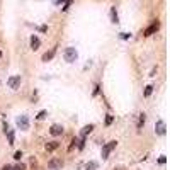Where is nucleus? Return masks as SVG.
Segmentation results:
<instances>
[{
	"label": "nucleus",
	"mask_w": 170,
	"mask_h": 170,
	"mask_svg": "<svg viewBox=\"0 0 170 170\" xmlns=\"http://www.w3.org/2000/svg\"><path fill=\"white\" fill-rule=\"evenodd\" d=\"M41 46V41H39V38H38V36H36V34H34V36H31V50H38V48H39Z\"/></svg>",
	"instance_id": "9"
},
{
	"label": "nucleus",
	"mask_w": 170,
	"mask_h": 170,
	"mask_svg": "<svg viewBox=\"0 0 170 170\" xmlns=\"http://www.w3.org/2000/svg\"><path fill=\"white\" fill-rule=\"evenodd\" d=\"M63 126H61V124H53V126H51L50 128V133L51 134H53V136H61V134H63Z\"/></svg>",
	"instance_id": "7"
},
{
	"label": "nucleus",
	"mask_w": 170,
	"mask_h": 170,
	"mask_svg": "<svg viewBox=\"0 0 170 170\" xmlns=\"http://www.w3.org/2000/svg\"><path fill=\"white\" fill-rule=\"evenodd\" d=\"M63 58H65L66 63H73V61H77V58H78V51L75 50L73 46H70V48H66V50H65Z\"/></svg>",
	"instance_id": "1"
},
{
	"label": "nucleus",
	"mask_w": 170,
	"mask_h": 170,
	"mask_svg": "<svg viewBox=\"0 0 170 170\" xmlns=\"http://www.w3.org/2000/svg\"><path fill=\"white\" fill-rule=\"evenodd\" d=\"M55 53H56V48H51L50 51H46V53L43 55V61H50V60H53Z\"/></svg>",
	"instance_id": "12"
},
{
	"label": "nucleus",
	"mask_w": 170,
	"mask_h": 170,
	"mask_svg": "<svg viewBox=\"0 0 170 170\" xmlns=\"http://www.w3.org/2000/svg\"><path fill=\"white\" fill-rule=\"evenodd\" d=\"M14 170H26V165H24V163H17V165L14 167Z\"/></svg>",
	"instance_id": "21"
},
{
	"label": "nucleus",
	"mask_w": 170,
	"mask_h": 170,
	"mask_svg": "<svg viewBox=\"0 0 170 170\" xmlns=\"http://www.w3.org/2000/svg\"><path fill=\"white\" fill-rule=\"evenodd\" d=\"M0 58H2V51H0Z\"/></svg>",
	"instance_id": "27"
},
{
	"label": "nucleus",
	"mask_w": 170,
	"mask_h": 170,
	"mask_svg": "<svg viewBox=\"0 0 170 170\" xmlns=\"http://www.w3.org/2000/svg\"><path fill=\"white\" fill-rule=\"evenodd\" d=\"M46 116H48V111H41L39 114H38V119H44V118H46Z\"/></svg>",
	"instance_id": "20"
},
{
	"label": "nucleus",
	"mask_w": 170,
	"mask_h": 170,
	"mask_svg": "<svg viewBox=\"0 0 170 170\" xmlns=\"http://www.w3.org/2000/svg\"><path fill=\"white\" fill-rule=\"evenodd\" d=\"M20 82H22L20 75H14V77H10L9 80H7V85H9L12 90H19L20 89Z\"/></svg>",
	"instance_id": "3"
},
{
	"label": "nucleus",
	"mask_w": 170,
	"mask_h": 170,
	"mask_svg": "<svg viewBox=\"0 0 170 170\" xmlns=\"http://www.w3.org/2000/svg\"><path fill=\"white\" fill-rule=\"evenodd\" d=\"M121 38H122V39H129L131 34H128V32H121Z\"/></svg>",
	"instance_id": "23"
},
{
	"label": "nucleus",
	"mask_w": 170,
	"mask_h": 170,
	"mask_svg": "<svg viewBox=\"0 0 170 170\" xmlns=\"http://www.w3.org/2000/svg\"><path fill=\"white\" fill-rule=\"evenodd\" d=\"M48 167H50L51 170H60L61 167H63V160H61V158H53V160L48 162Z\"/></svg>",
	"instance_id": "6"
},
{
	"label": "nucleus",
	"mask_w": 170,
	"mask_h": 170,
	"mask_svg": "<svg viewBox=\"0 0 170 170\" xmlns=\"http://www.w3.org/2000/svg\"><path fill=\"white\" fill-rule=\"evenodd\" d=\"M116 145H118V141H109V143H106L104 146H102V151H100V157H102V160H107L111 155V151L116 148Z\"/></svg>",
	"instance_id": "2"
},
{
	"label": "nucleus",
	"mask_w": 170,
	"mask_h": 170,
	"mask_svg": "<svg viewBox=\"0 0 170 170\" xmlns=\"http://www.w3.org/2000/svg\"><path fill=\"white\" fill-rule=\"evenodd\" d=\"M39 31H41V32H46V31H48V27H46V26H41Z\"/></svg>",
	"instance_id": "25"
},
{
	"label": "nucleus",
	"mask_w": 170,
	"mask_h": 170,
	"mask_svg": "<svg viewBox=\"0 0 170 170\" xmlns=\"http://www.w3.org/2000/svg\"><path fill=\"white\" fill-rule=\"evenodd\" d=\"M145 122H146V114H145V112H141L140 119H138V131H141V128L145 126Z\"/></svg>",
	"instance_id": "14"
},
{
	"label": "nucleus",
	"mask_w": 170,
	"mask_h": 170,
	"mask_svg": "<svg viewBox=\"0 0 170 170\" xmlns=\"http://www.w3.org/2000/svg\"><path fill=\"white\" fill-rule=\"evenodd\" d=\"M94 131V124H87V126H83V129L80 133V138H87V134H90Z\"/></svg>",
	"instance_id": "10"
},
{
	"label": "nucleus",
	"mask_w": 170,
	"mask_h": 170,
	"mask_svg": "<svg viewBox=\"0 0 170 170\" xmlns=\"http://www.w3.org/2000/svg\"><path fill=\"white\" fill-rule=\"evenodd\" d=\"M14 158H15V160H20V158H22V151H15V153H14Z\"/></svg>",
	"instance_id": "22"
},
{
	"label": "nucleus",
	"mask_w": 170,
	"mask_h": 170,
	"mask_svg": "<svg viewBox=\"0 0 170 170\" xmlns=\"http://www.w3.org/2000/svg\"><path fill=\"white\" fill-rule=\"evenodd\" d=\"M153 89H155L153 85H148V87L145 89V94H143V95H145V97H150L151 94H153Z\"/></svg>",
	"instance_id": "17"
},
{
	"label": "nucleus",
	"mask_w": 170,
	"mask_h": 170,
	"mask_svg": "<svg viewBox=\"0 0 170 170\" xmlns=\"http://www.w3.org/2000/svg\"><path fill=\"white\" fill-rule=\"evenodd\" d=\"M114 122V116H111V114H107L106 116V126H111Z\"/></svg>",
	"instance_id": "18"
},
{
	"label": "nucleus",
	"mask_w": 170,
	"mask_h": 170,
	"mask_svg": "<svg viewBox=\"0 0 170 170\" xmlns=\"http://www.w3.org/2000/svg\"><path fill=\"white\" fill-rule=\"evenodd\" d=\"M111 20H112L114 24H118V22H119V15H118L116 7H111Z\"/></svg>",
	"instance_id": "13"
},
{
	"label": "nucleus",
	"mask_w": 170,
	"mask_h": 170,
	"mask_svg": "<svg viewBox=\"0 0 170 170\" xmlns=\"http://www.w3.org/2000/svg\"><path fill=\"white\" fill-rule=\"evenodd\" d=\"M158 27H160V24H158V22L155 20V22L151 24L150 27H148V29H145V32H143V36H151V34H155V32L158 31Z\"/></svg>",
	"instance_id": "8"
},
{
	"label": "nucleus",
	"mask_w": 170,
	"mask_h": 170,
	"mask_svg": "<svg viewBox=\"0 0 170 170\" xmlns=\"http://www.w3.org/2000/svg\"><path fill=\"white\" fill-rule=\"evenodd\" d=\"M5 134H7V138H9V145H14V136H15V134H14V129H9Z\"/></svg>",
	"instance_id": "16"
},
{
	"label": "nucleus",
	"mask_w": 170,
	"mask_h": 170,
	"mask_svg": "<svg viewBox=\"0 0 170 170\" xmlns=\"http://www.w3.org/2000/svg\"><path fill=\"white\" fill-rule=\"evenodd\" d=\"M99 89H100L99 85H95V89H94V95H97V94H99Z\"/></svg>",
	"instance_id": "24"
},
{
	"label": "nucleus",
	"mask_w": 170,
	"mask_h": 170,
	"mask_svg": "<svg viewBox=\"0 0 170 170\" xmlns=\"http://www.w3.org/2000/svg\"><path fill=\"white\" fill-rule=\"evenodd\" d=\"M97 162H89L87 165H85V170H97Z\"/></svg>",
	"instance_id": "15"
},
{
	"label": "nucleus",
	"mask_w": 170,
	"mask_h": 170,
	"mask_svg": "<svg viewBox=\"0 0 170 170\" xmlns=\"http://www.w3.org/2000/svg\"><path fill=\"white\" fill-rule=\"evenodd\" d=\"M114 170H124V169H114Z\"/></svg>",
	"instance_id": "26"
},
{
	"label": "nucleus",
	"mask_w": 170,
	"mask_h": 170,
	"mask_svg": "<svg viewBox=\"0 0 170 170\" xmlns=\"http://www.w3.org/2000/svg\"><path fill=\"white\" fill-rule=\"evenodd\" d=\"M77 145H78V140H77V138H73V140H71V145L68 146V151H71L75 146H77Z\"/></svg>",
	"instance_id": "19"
},
{
	"label": "nucleus",
	"mask_w": 170,
	"mask_h": 170,
	"mask_svg": "<svg viewBox=\"0 0 170 170\" xmlns=\"http://www.w3.org/2000/svg\"><path fill=\"white\" fill-rule=\"evenodd\" d=\"M17 128L22 129V131L29 129V118H27V116H24V114L19 116V118H17Z\"/></svg>",
	"instance_id": "4"
},
{
	"label": "nucleus",
	"mask_w": 170,
	"mask_h": 170,
	"mask_svg": "<svg viewBox=\"0 0 170 170\" xmlns=\"http://www.w3.org/2000/svg\"><path fill=\"white\" fill-rule=\"evenodd\" d=\"M155 133H157V134H160V136H163V134L167 133V126H165V121H163V119L157 121V124H155Z\"/></svg>",
	"instance_id": "5"
},
{
	"label": "nucleus",
	"mask_w": 170,
	"mask_h": 170,
	"mask_svg": "<svg viewBox=\"0 0 170 170\" xmlns=\"http://www.w3.org/2000/svg\"><path fill=\"white\" fill-rule=\"evenodd\" d=\"M46 151H55V150H58L60 148V143L58 141H50V143H46Z\"/></svg>",
	"instance_id": "11"
}]
</instances>
